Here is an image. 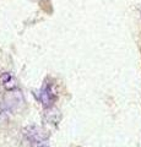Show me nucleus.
Returning a JSON list of instances; mask_svg holds the SVG:
<instances>
[{
  "instance_id": "f257e3e1",
  "label": "nucleus",
  "mask_w": 141,
  "mask_h": 147,
  "mask_svg": "<svg viewBox=\"0 0 141 147\" xmlns=\"http://www.w3.org/2000/svg\"><path fill=\"white\" fill-rule=\"evenodd\" d=\"M24 135L31 144L33 145H39L47 141L48 139V134L45 132L44 129L36 126V125H28L24 129Z\"/></svg>"
},
{
  "instance_id": "20e7f679",
  "label": "nucleus",
  "mask_w": 141,
  "mask_h": 147,
  "mask_svg": "<svg viewBox=\"0 0 141 147\" xmlns=\"http://www.w3.org/2000/svg\"><path fill=\"white\" fill-rule=\"evenodd\" d=\"M11 80H12V77H11V75L9 72H4L1 75V81H3V84L5 86H7V84H10Z\"/></svg>"
},
{
  "instance_id": "f03ea898",
  "label": "nucleus",
  "mask_w": 141,
  "mask_h": 147,
  "mask_svg": "<svg viewBox=\"0 0 141 147\" xmlns=\"http://www.w3.org/2000/svg\"><path fill=\"white\" fill-rule=\"evenodd\" d=\"M55 99H57V93H55V91H54L53 86L51 84H48V82H45L42 87V90H40L39 100L42 102L44 108H51V107H53Z\"/></svg>"
},
{
  "instance_id": "7ed1b4c3",
  "label": "nucleus",
  "mask_w": 141,
  "mask_h": 147,
  "mask_svg": "<svg viewBox=\"0 0 141 147\" xmlns=\"http://www.w3.org/2000/svg\"><path fill=\"white\" fill-rule=\"evenodd\" d=\"M45 119H47L48 123L53 124V125H58L59 121L61 119V115L59 113V110L55 109V108H47V112H45Z\"/></svg>"
},
{
  "instance_id": "39448f33",
  "label": "nucleus",
  "mask_w": 141,
  "mask_h": 147,
  "mask_svg": "<svg viewBox=\"0 0 141 147\" xmlns=\"http://www.w3.org/2000/svg\"><path fill=\"white\" fill-rule=\"evenodd\" d=\"M37 147H49V145L47 144V142H43V144H39Z\"/></svg>"
}]
</instances>
